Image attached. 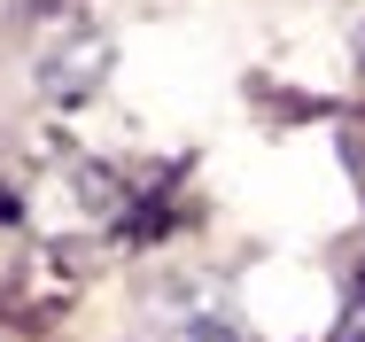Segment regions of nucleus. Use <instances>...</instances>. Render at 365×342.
Instances as JSON below:
<instances>
[{
    "label": "nucleus",
    "instance_id": "obj_1",
    "mask_svg": "<svg viewBox=\"0 0 365 342\" xmlns=\"http://www.w3.org/2000/svg\"><path fill=\"white\" fill-rule=\"evenodd\" d=\"M101 78H109V39H101V31H71V39H55V47L39 55V86H47L55 101H86Z\"/></svg>",
    "mask_w": 365,
    "mask_h": 342
}]
</instances>
